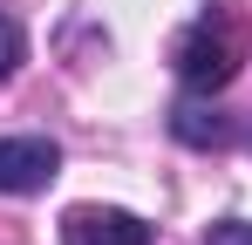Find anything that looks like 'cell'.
I'll use <instances>...</instances> for the list:
<instances>
[{"mask_svg":"<svg viewBox=\"0 0 252 245\" xmlns=\"http://www.w3.org/2000/svg\"><path fill=\"white\" fill-rule=\"evenodd\" d=\"M170 129H177V143H191V150H218V143L232 136V122L218 116V109H205V102H177V109H170Z\"/></svg>","mask_w":252,"mask_h":245,"instance_id":"4","label":"cell"},{"mask_svg":"<svg viewBox=\"0 0 252 245\" xmlns=\"http://www.w3.org/2000/svg\"><path fill=\"white\" fill-rule=\"evenodd\" d=\"M21 68V28H14V14H0V75H14Z\"/></svg>","mask_w":252,"mask_h":245,"instance_id":"5","label":"cell"},{"mask_svg":"<svg viewBox=\"0 0 252 245\" xmlns=\"http://www.w3.org/2000/svg\"><path fill=\"white\" fill-rule=\"evenodd\" d=\"M62 245H150V225L116 204H75L62 218Z\"/></svg>","mask_w":252,"mask_h":245,"instance_id":"3","label":"cell"},{"mask_svg":"<svg viewBox=\"0 0 252 245\" xmlns=\"http://www.w3.org/2000/svg\"><path fill=\"white\" fill-rule=\"evenodd\" d=\"M239 61H246V21L232 7H211L205 21L177 41V75H184V89H198V95H218L225 82L239 75Z\"/></svg>","mask_w":252,"mask_h":245,"instance_id":"1","label":"cell"},{"mask_svg":"<svg viewBox=\"0 0 252 245\" xmlns=\"http://www.w3.org/2000/svg\"><path fill=\"white\" fill-rule=\"evenodd\" d=\"M62 170V150L48 136H0V198H28L48 191Z\"/></svg>","mask_w":252,"mask_h":245,"instance_id":"2","label":"cell"},{"mask_svg":"<svg viewBox=\"0 0 252 245\" xmlns=\"http://www.w3.org/2000/svg\"><path fill=\"white\" fill-rule=\"evenodd\" d=\"M205 245H252V225L246 218H218V225L205 232Z\"/></svg>","mask_w":252,"mask_h":245,"instance_id":"6","label":"cell"}]
</instances>
